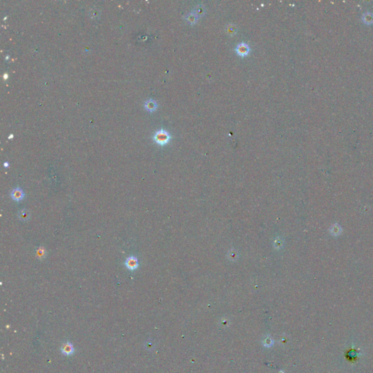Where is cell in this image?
<instances>
[{
	"label": "cell",
	"instance_id": "obj_2",
	"mask_svg": "<svg viewBox=\"0 0 373 373\" xmlns=\"http://www.w3.org/2000/svg\"><path fill=\"white\" fill-rule=\"evenodd\" d=\"M235 50L239 56L244 58L247 56L250 53L251 48L248 44L246 43V42H240L237 45Z\"/></svg>",
	"mask_w": 373,
	"mask_h": 373
},
{
	"label": "cell",
	"instance_id": "obj_9",
	"mask_svg": "<svg viewBox=\"0 0 373 373\" xmlns=\"http://www.w3.org/2000/svg\"><path fill=\"white\" fill-rule=\"evenodd\" d=\"M30 213L27 209H22L18 212V217L22 221H26L29 219Z\"/></svg>",
	"mask_w": 373,
	"mask_h": 373
},
{
	"label": "cell",
	"instance_id": "obj_11",
	"mask_svg": "<svg viewBox=\"0 0 373 373\" xmlns=\"http://www.w3.org/2000/svg\"><path fill=\"white\" fill-rule=\"evenodd\" d=\"M227 31H228V33L229 34L233 36V34H235L237 32L236 27L233 24L228 25V27H227Z\"/></svg>",
	"mask_w": 373,
	"mask_h": 373
},
{
	"label": "cell",
	"instance_id": "obj_7",
	"mask_svg": "<svg viewBox=\"0 0 373 373\" xmlns=\"http://www.w3.org/2000/svg\"><path fill=\"white\" fill-rule=\"evenodd\" d=\"M145 109L149 112H154L155 111L157 108V102L153 99H148L145 102Z\"/></svg>",
	"mask_w": 373,
	"mask_h": 373
},
{
	"label": "cell",
	"instance_id": "obj_13",
	"mask_svg": "<svg viewBox=\"0 0 373 373\" xmlns=\"http://www.w3.org/2000/svg\"><path fill=\"white\" fill-rule=\"evenodd\" d=\"M4 167H7V168L8 166H9V163H8L7 162H5V163H4Z\"/></svg>",
	"mask_w": 373,
	"mask_h": 373
},
{
	"label": "cell",
	"instance_id": "obj_10",
	"mask_svg": "<svg viewBox=\"0 0 373 373\" xmlns=\"http://www.w3.org/2000/svg\"><path fill=\"white\" fill-rule=\"evenodd\" d=\"M73 351H74V350H73L72 345H71V344L67 343V344H66L65 345H64V346H63L62 351H63V353H64V354H66V355H69V354H72V352H73Z\"/></svg>",
	"mask_w": 373,
	"mask_h": 373
},
{
	"label": "cell",
	"instance_id": "obj_12",
	"mask_svg": "<svg viewBox=\"0 0 373 373\" xmlns=\"http://www.w3.org/2000/svg\"><path fill=\"white\" fill-rule=\"evenodd\" d=\"M37 254L39 256V257H40V258H42V257H45L46 254H45V249H43L42 247H40V248L37 251Z\"/></svg>",
	"mask_w": 373,
	"mask_h": 373
},
{
	"label": "cell",
	"instance_id": "obj_5",
	"mask_svg": "<svg viewBox=\"0 0 373 373\" xmlns=\"http://www.w3.org/2000/svg\"><path fill=\"white\" fill-rule=\"evenodd\" d=\"M192 12L198 17V18H200L206 15V7L201 4H198V5H196L195 7Z\"/></svg>",
	"mask_w": 373,
	"mask_h": 373
},
{
	"label": "cell",
	"instance_id": "obj_6",
	"mask_svg": "<svg viewBox=\"0 0 373 373\" xmlns=\"http://www.w3.org/2000/svg\"><path fill=\"white\" fill-rule=\"evenodd\" d=\"M184 19L186 20V21L189 23V24L190 25H195L198 23V21H199L200 18L195 14L193 12H189L188 14H186L185 16H184Z\"/></svg>",
	"mask_w": 373,
	"mask_h": 373
},
{
	"label": "cell",
	"instance_id": "obj_8",
	"mask_svg": "<svg viewBox=\"0 0 373 373\" xmlns=\"http://www.w3.org/2000/svg\"><path fill=\"white\" fill-rule=\"evenodd\" d=\"M330 233L334 236H338L342 233V228L338 224H335V225H332L330 229Z\"/></svg>",
	"mask_w": 373,
	"mask_h": 373
},
{
	"label": "cell",
	"instance_id": "obj_3",
	"mask_svg": "<svg viewBox=\"0 0 373 373\" xmlns=\"http://www.w3.org/2000/svg\"><path fill=\"white\" fill-rule=\"evenodd\" d=\"M125 264L127 268L130 270H135L139 267V260L135 256H130L126 259Z\"/></svg>",
	"mask_w": 373,
	"mask_h": 373
},
{
	"label": "cell",
	"instance_id": "obj_4",
	"mask_svg": "<svg viewBox=\"0 0 373 373\" xmlns=\"http://www.w3.org/2000/svg\"><path fill=\"white\" fill-rule=\"evenodd\" d=\"M24 192L23 189L20 187L15 188L11 193V198L13 201H22L24 198Z\"/></svg>",
	"mask_w": 373,
	"mask_h": 373
},
{
	"label": "cell",
	"instance_id": "obj_1",
	"mask_svg": "<svg viewBox=\"0 0 373 373\" xmlns=\"http://www.w3.org/2000/svg\"><path fill=\"white\" fill-rule=\"evenodd\" d=\"M171 135L167 130L160 129L157 130L153 136V139L157 145L164 146L167 145L171 139Z\"/></svg>",
	"mask_w": 373,
	"mask_h": 373
}]
</instances>
